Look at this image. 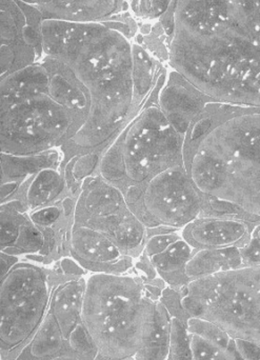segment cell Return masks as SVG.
<instances>
[{
    "label": "cell",
    "instance_id": "obj_2",
    "mask_svg": "<svg viewBox=\"0 0 260 360\" xmlns=\"http://www.w3.org/2000/svg\"><path fill=\"white\" fill-rule=\"evenodd\" d=\"M44 52L67 63L90 92L84 126L61 148L65 162L84 155L103 158L143 105L135 99L132 41L103 22L44 20Z\"/></svg>",
    "mask_w": 260,
    "mask_h": 360
},
{
    "label": "cell",
    "instance_id": "obj_8",
    "mask_svg": "<svg viewBox=\"0 0 260 360\" xmlns=\"http://www.w3.org/2000/svg\"><path fill=\"white\" fill-rule=\"evenodd\" d=\"M55 281L52 266L27 259H21L1 277V360H16L31 342L50 311Z\"/></svg>",
    "mask_w": 260,
    "mask_h": 360
},
{
    "label": "cell",
    "instance_id": "obj_27",
    "mask_svg": "<svg viewBox=\"0 0 260 360\" xmlns=\"http://www.w3.org/2000/svg\"><path fill=\"white\" fill-rule=\"evenodd\" d=\"M245 266H260V224L251 232L249 243L242 248Z\"/></svg>",
    "mask_w": 260,
    "mask_h": 360
},
{
    "label": "cell",
    "instance_id": "obj_23",
    "mask_svg": "<svg viewBox=\"0 0 260 360\" xmlns=\"http://www.w3.org/2000/svg\"><path fill=\"white\" fill-rule=\"evenodd\" d=\"M143 46L160 63L169 65L171 36L167 33L160 19L141 20L134 41Z\"/></svg>",
    "mask_w": 260,
    "mask_h": 360
},
{
    "label": "cell",
    "instance_id": "obj_32",
    "mask_svg": "<svg viewBox=\"0 0 260 360\" xmlns=\"http://www.w3.org/2000/svg\"><path fill=\"white\" fill-rule=\"evenodd\" d=\"M96 360H103V359H96Z\"/></svg>",
    "mask_w": 260,
    "mask_h": 360
},
{
    "label": "cell",
    "instance_id": "obj_18",
    "mask_svg": "<svg viewBox=\"0 0 260 360\" xmlns=\"http://www.w3.org/2000/svg\"><path fill=\"white\" fill-rule=\"evenodd\" d=\"M60 149L33 155H12L1 153V202L10 199L19 186L37 173L48 168H60Z\"/></svg>",
    "mask_w": 260,
    "mask_h": 360
},
{
    "label": "cell",
    "instance_id": "obj_29",
    "mask_svg": "<svg viewBox=\"0 0 260 360\" xmlns=\"http://www.w3.org/2000/svg\"><path fill=\"white\" fill-rule=\"evenodd\" d=\"M1 277L8 274V271L20 262L21 258L17 256L10 255V254L1 253Z\"/></svg>",
    "mask_w": 260,
    "mask_h": 360
},
{
    "label": "cell",
    "instance_id": "obj_28",
    "mask_svg": "<svg viewBox=\"0 0 260 360\" xmlns=\"http://www.w3.org/2000/svg\"><path fill=\"white\" fill-rule=\"evenodd\" d=\"M238 350L245 360H259L260 348L252 342L246 340H235Z\"/></svg>",
    "mask_w": 260,
    "mask_h": 360
},
{
    "label": "cell",
    "instance_id": "obj_15",
    "mask_svg": "<svg viewBox=\"0 0 260 360\" xmlns=\"http://www.w3.org/2000/svg\"><path fill=\"white\" fill-rule=\"evenodd\" d=\"M39 63L48 75V91L60 105L73 112L86 124L90 115L91 96L75 72L60 59L44 55Z\"/></svg>",
    "mask_w": 260,
    "mask_h": 360
},
{
    "label": "cell",
    "instance_id": "obj_9",
    "mask_svg": "<svg viewBox=\"0 0 260 360\" xmlns=\"http://www.w3.org/2000/svg\"><path fill=\"white\" fill-rule=\"evenodd\" d=\"M74 221L103 233L135 260L143 254L147 226L132 211L124 193L99 174L82 182Z\"/></svg>",
    "mask_w": 260,
    "mask_h": 360
},
{
    "label": "cell",
    "instance_id": "obj_6",
    "mask_svg": "<svg viewBox=\"0 0 260 360\" xmlns=\"http://www.w3.org/2000/svg\"><path fill=\"white\" fill-rule=\"evenodd\" d=\"M166 65L139 113L109 146L97 174L117 186L124 196L172 167L183 165V141L160 110L158 96L166 82Z\"/></svg>",
    "mask_w": 260,
    "mask_h": 360
},
{
    "label": "cell",
    "instance_id": "obj_19",
    "mask_svg": "<svg viewBox=\"0 0 260 360\" xmlns=\"http://www.w3.org/2000/svg\"><path fill=\"white\" fill-rule=\"evenodd\" d=\"M70 195L73 194L69 190L61 169L48 168L20 184L10 199H18L25 210L31 213L42 207L56 205Z\"/></svg>",
    "mask_w": 260,
    "mask_h": 360
},
{
    "label": "cell",
    "instance_id": "obj_21",
    "mask_svg": "<svg viewBox=\"0 0 260 360\" xmlns=\"http://www.w3.org/2000/svg\"><path fill=\"white\" fill-rule=\"evenodd\" d=\"M195 250L181 237L169 249L150 258L160 278L172 289L181 291L190 283L185 269Z\"/></svg>",
    "mask_w": 260,
    "mask_h": 360
},
{
    "label": "cell",
    "instance_id": "obj_22",
    "mask_svg": "<svg viewBox=\"0 0 260 360\" xmlns=\"http://www.w3.org/2000/svg\"><path fill=\"white\" fill-rule=\"evenodd\" d=\"M170 312L162 300L157 304L155 325L147 346L137 355L135 360H169L171 342Z\"/></svg>",
    "mask_w": 260,
    "mask_h": 360
},
{
    "label": "cell",
    "instance_id": "obj_25",
    "mask_svg": "<svg viewBox=\"0 0 260 360\" xmlns=\"http://www.w3.org/2000/svg\"><path fill=\"white\" fill-rule=\"evenodd\" d=\"M187 329L189 334L200 336L213 344L219 345L225 348H238L236 340L231 338L225 330L206 319L188 317Z\"/></svg>",
    "mask_w": 260,
    "mask_h": 360
},
{
    "label": "cell",
    "instance_id": "obj_33",
    "mask_svg": "<svg viewBox=\"0 0 260 360\" xmlns=\"http://www.w3.org/2000/svg\"><path fill=\"white\" fill-rule=\"evenodd\" d=\"M260 360V359H259Z\"/></svg>",
    "mask_w": 260,
    "mask_h": 360
},
{
    "label": "cell",
    "instance_id": "obj_13",
    "mask_svg": "<svg viewBox=\"0 0 260 360\" xmlns=\"http://www.w3.org/2000/svg\"><path fill=\"white\" fill-rule=\"evenodd\" d=\"M213 99L200 92L178 72L170 68L158 96L164 117L179 134L186 136L192 122Z\"/></svg>",
    "mask_w": 260,
    "mask_h": 360
},
{
    "label": "cell",
    "instance_id": "obj_3",
    "mask_svg": "<svg viewBox=\"0 0 260 360\" xmlns=\"http://www.w3.org/2000/svg\"><path fill=\"white\" fill-rule=\"evenodd\" d=\"M183 165L202 215L260 218V108L208 103L186 134Z\"/></svg>",
    "mask_w": 260,
    "mask_h": 360
},
{
    "label": "cell",
    "instance_id": "obj_26",
    "mask_svg": "<svg viewBox=\"0 0 260 360\" xmlns=\"http://www.w3.org/2000/svg\"><path fill=\"white\" fill-rule=\"evenodd\" d=\"M101 22L105 23L111 29L119 32L133 42L138 33L141 19L137 18L131 11H122L112 16L111 18L101 21Z\"/></svg>",
    "mask_w": 260,
    "mask_h": 360
},
{
    "label": "cell",
    "instance_id": "obj_20",
    "mask_svg": "<svg viewBox=\"0 0 260 360\" xmlns=\"http://www.w3.org/2000/svg\"><path fill=\"white\" fill-rule=\"evenodd\" d=\"M242 266L245 264L240 248L195 250L186 266L185 273L189 281H192Z\"/></svg>",
    "mask_w": 260,
    "mask_h": 360
},
{
    "label": "cell",
    "instance_id": "obj_17",
    "mask_svg": "<svg viewBox=\"0 0 260 360\" xmlns=\"http://www.w3.org/2000/svg\"><path fill=\"white\" fill-rule=\"evenodd\" d=\"M56 281L51 296L50 312L54 315L63 338L67 342L72 332L82 323V306L86 293V276H67L52 266Z\"/></svg>",
    "mask_w": 260,
    "mask_h": 360
},
{
    "label": "cell",
    "instance_id": "obj_11",
    "mask_svg": "<svg viewBox=\"0 0 260 360\" xmlns=\"http://www.w3.org/2000/svg\"><path fill=\"white\" fill-rule=\"evenodd\" d=\"M1 79L44 57L42 30L27 22L17 0H0Z\"/></svg>",
    "mask_w": 260,
    "mask_h": 360
},
{
    "label": "cell",
    "instance_id": "obj_12",
    "mask_svg": "<svg viewBox=\"0 0 260 360\" xmlns=\"http://www.w3.org/2000/svg\"><path fill=\"white\" fill-rule=\"evenodd\" d=\"M69 256L89 274L135 273L134 258L103 233L75 221L70 235Z\"/></svg>",
    "mask_w": 260,
    "mask_h": 360
},
{
    "label": "cell",
    "instance_id": "obj_7",
    "mask_svg": "<svg viewBox=\"0 0 260 360\" xmlns=\"http://www.w3.org/2000/svg\"><path fill=\"white\" fill-rule=\"evenodd\" d=\"M179 292L188 316L211 321L234 340L260 348V266L195 279Z\"/></svg>",
    "mask_w": 260,
    "mask_h": 360
},
{
    "label": "cell",
    "instance_id": "obj_5",
    "mask_svg": "<svg viewBox=\"0 0 260 360\" xmlns=\"http://www.w3.org/2000/svg\"><path fill=\"white\" fill-rule=\"evenodd\" d=\"M1 153L33 155L61 149L84 127L48 91V75L38 61L2 78Z\"/></svg>",
    "mask_w": 260,
    "mask_h": 360
},
{
    "label": "cell",
    "instance_id": "obj_1",
    "mask_svg": "<svg viewBox=\"0 0 260 360\" xmlns=\"http://www.w3.org/2000/svg\"><path fill=\"white\" fill-rule=\"evenodd\" d=\"M169 65L217 103L260 108V0H175Z\"/></svg>",
    "mask_w": 260,
    "mask_h": 360
},
{
    "label": "cell",
    "instance_id": "obj_14",
    "mask_svg": "<svg viewBox=\"0 0 260 360\" xmlns=\"http://www.w3.org/2000/svg\"><path fill=\"white\" fill-rule=\"evenodd\" d=\"M194 250L244 248L251 238L249 226L240 218L202 215L181 230Z\"/></svg>",
    "mask_w": 260,
    "mask_h": 360
},
{
    "label": "cell",
    "instance_id": "obj_31",
    "mask_svg": "<svg viewBox=\"0 0 260 360\" xmlns=\"http://www.w3.org/2000/svg\"><path fill=\"white\" fill-rule=\"evenodd\" d=\"M122 11H131L137 17L139 0H119Z\"/></svg>",
    "mask_w": 260,
    "mask_h": 360
},
{
    "label": "cell",
    "instance_id": "obj_4",
    "mask_svg": "<svg viewBox=\"0 0 260 360\" xmlns=\"http://www.w3.org/2000/svg\"><path fill=\"white\" fill-rule=\"evenodd\" d=\"M168 287L136 273L89 274L82 323L103 360H135L155 325L157 304Z\"/></svg>",
    "mask_w": 260,
    "mask_h": 360
},
{
    "label": "cell",
    "instance_id": "obj_30",
    "mask_svg": "<svg viewBox=\"0 0 260 360\" xmlns=\"http://www.w3.org/2000/svg\"><path fill=\"white\" fill-rule=\"evenodd\" d=\"M48 360H93L88 359V357L82 356V355L78 354V353L74 352L71 349L67 348V350L63 351L60 354L56 355V356L52 357V359Z\"/></svg>",
    "mask_w": 260,
    "mask_h": 360
},
{
    "label": "cell",
    "instance_id": "obj_24",
    "mask_svg": "<svg viewBox=\"0 0 260 360\" xmlns=\"http://www.w3.org/2000/svg\"><path fill=\"white\" fill-rule=\"evenodd\" d=\"M193 360H245L238 348L229 349L190 334Z\"/></svg>",
    "mask_w": 260,
    "mask_h": 360
},
{
    "label": "cell",
    "instance_id": "obj_10",
    "mask_svg": "<svg viewBox=\"0 0 260 360\" xmlns=\"http://www.w3.org/2000/svg\"><path fill=\"white\" fill-rule=\"evenodd\" d=\"M126 201L148 229L181 230L204 214V199L194 186L185 165L156 175Z\"/></svg>",
    "mask_w": 260,
    "mask_h": 360
},
{
    "label": "cell",
    "instance_id": "obj_16",
    "mask_svg": "<svg viewBox=\"0 0 260 360\" xmlns=\"http://www.w3.org/2000/svg\"><path fill=\"white\" fill-rule=\"evenodd\" d=\"M37 8L44 20L101 22L122 12L119 0H19Z\"/></svg>",
    "mask_w": 260,
    "mask_h": 360
}]
</instances>
